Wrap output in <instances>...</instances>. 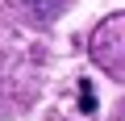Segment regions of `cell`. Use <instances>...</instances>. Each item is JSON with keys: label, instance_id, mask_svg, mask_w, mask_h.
Wrapping results in <instances>:
<instances>
[{"label": "cell", "instance_id": "6da1fadb", "mask_svg": "<svg viewBox=\"0 0 125 121\" xmlns=\"http://www.w3.org/2000/svg\"><path fill=\"white\" fill-rule=\"evenodd\" d=\"M79 109H83V113H96V92H92V84H88V79L79 84Z\"/></svg>", "mask_w": 125, "mask_h": 121}]
</instances>
